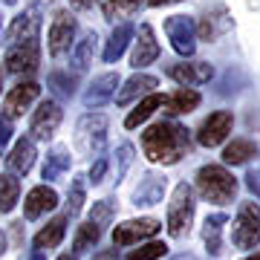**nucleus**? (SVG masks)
<instances>
[{
	"label": "nucleus",
	"instance_id": "29",
	"mask_svg": "<svg viewBox=\"0 0 260 260\" xmlns=\"http://www.w3.org/2000/svg\"><path fill=\"white\" fill-rule=\"evenodd\" d=\"M64 171H70V150L67 148H52L47 153V159H44V168H41V177L47 179V182H52V179L64 177Z\"/></svg>",
	"mask_w": 260,
	"mask_h": 260
},
{
	"label": "nucleus",
	"instance_id": "21",
	"mask_svg": "<svg viewBox=\"0 0 260 260\" xmlns=\"http://www.w3.org/2000/svg\"><path fill=\"white\" fill-rule=\"evenodd\" d=\"M133 38H136V26L130 23V20H124V23H119V26L110 32V38H107V44H104V52L102 58L107 61V64H116L121 55H124V49L133 44Z\"/></svg>",
	"mask_w": 260,
	"mask_h": 260
},
{
	"label": "nucleus",
	"instance_id": "14",
	"mask_svg": "<svg viewBox=\"0 0 260 260\" xmlns=\"http://www.w3.org/2000/svg\"><path fill=\"white\" fill-rule=\"evenodd\" d=\"M119 73H104L99 75V78H93L90 81V87L84 90L81 95V102L87 110H99V107H104V104H110L113 99H116V90H119Z\"/></svg>",
	"mask_w": 260,
	"mask_h": 260
},
{
	"label": "nucleus",
	"instance_id": "39",
	"mask_svg": "<svg viewBox=\"0 0 260 260\" xmlns=\"http://www.w3.org/2000/svg\"><path fill=\"white\" fill-rule=\"evenodd\" d=\"M12 133H15V130H12V119L0 113V153H3V150H6V145L12 142Z\"/></svg>",
	"mask_w": 260,
	"mask_h": 260
},
{
	"label": "nucleus",
	"instance_id": "42",
	"mask_svg": "<svg viewBox=\"0 0 260 260\" xmlns=\"http://www.w3.org/2000/svg\"><path fill=\"white\" fill-rule=\"evenodd\" d=\"M70 3H73L75 9H90L93 3H99V0H70Z\"/></svg>",
	"mask_w": 260,
	"mask_h": 260
},
{
	"label": "nucleus",
	"instance_id": "38",
	"mask_svg": "<svg viewBox=\"0 0 260 260\" xmlns=\"http://www.w3.org/2000/svg\"><path fill=\"white\" fill-rule=\"evenodd\" d=\"M107 168H110L107 156H95L93 168H90V174H87V182H93V185H102L104 177H107Z\"/></svg>",
	"mask_w": 260,
	"mask_h": 260
},
{
	"label": "nucleus",
	"instance_id": "30",
	"mask_svg": "<svg viewBox=\"0 0 260 260\" xmlns=\"http://www.w3.org/2000/svg\"><path fill=\"white\" fill-rule=\"evenodd\" d=\"M148 0H102V12L107 20H121V18H130L145 6Z\"/></svg>",
	"mask_w": 260,
	"mask_h": 260
},
{
	"label": "nucleus",
	"instance_id": "16",
	"mask_svg": "<svg viewBox=\"0 0 260 260\" xmlns=\"http://www.w3.org/2000/svg\"><path fill=\"white\" fill-rule=\"evenodd\" d=\"M6 70L15 75L20 73H35L38 64H41V44L38 41H26V44H18V47L6 49V58H3Z\"/></svg>",
	"mask_w": 260,
	"mask_h": 260
},
{
	"label": "nucleus",
	"instance_id": "3",
	"mask_svg": "<svg viewBox=\"0 0 260 260\" xmlns=\"http://www.w3.org/2000/svg\"><path fill=\"white\" fill-rule=\"evenodd\" d=\"M194 188L188 182H179L174 188V197H171V205H168V234L171 237H188L191 232V223H194Z\"/></svg>",
	"mask_w": 260,
	"mask_h": 260
},
{
	"label": "nucleus",
	"instance_id": "45",
	"mask_svg": "<svg viewBox=\"0 0 260 260\" xmlns=\"http://www.w3.org/2000/svg\"><path fill=\"white\" fill-rule=\"evenodd\" d=\"M3 251H6V234L0 232V254H3Z\"/></svg>",
	"mask_w": 260,
	"mask_h": 260
},
{
	"label": "nucleus",
	"instance_id": "35",
	"mask_svg": "<svg viewBox=\"0 0 260 260\" xmlns=\"http://www.w3.org/2000/svg\"><path fill=\"white\" fill-rule=\"evenodd\" d=\"M168 254V246L162 240H148V243H142L139 249H133L127 254V260H159V257H165Z\"/></svg>",
	"mask_w": 260,
	"mask_h": 260
},
{
	"label": "nucleus",
	"instance_id": "20",
	"mask_svg": "<svg viewBox=\"0 0 260 260\" xmlns=\"http://www.w3.org/2000/svg\"><path fill=\"white\" fill-rule=\"evenodd\" d=\"M35 142L29 139V136H20L15 145H12L9 156H6V165H9V174H15V177H20V174H29L32 171V165H35Z\"/></svg>",
	"mask_w": 260,
	"mask_h": 260
},
{
	"label": "nucleus",
	"instance_id": "32",
	"mask_svg": "<svg viewBox=\"0 0 260 260\" xmlns=\"http://www.w3.org/2000/svg\"><path fill=\"white\" fill-rule=\"evenodd\" d=\"M20 200V182L15 174H0V214H9Z\"/></svg>",
	"mask_w": 260,
	"mask_h": 260
},
{
	"label": "nucleus",
	"instance_id": "19",
	"mask_svg": "<svg viewBox=\"0 0 260 260\" xmlns=\"http://www.w3.org/2000/svg\"><path fill=\"white\" fill-rule=\"evenodd\" d=\"M156 87H159V78H156V75H148V73L130 75L127 81H124V87L116 93V104H119V107H127V104H133L136 99L142 102L145 95L156 93Z\"/></svg>",
	"mask_w": 260,
	"mask_h": 260
},
{
	"label": "nucleus",
	"instance_id": "50",
	"mask_svg": "<svg viewBox=\"0 0 260 260\" xmlns=\"http://www.w3.org/2000/svg\"><path fill=\"white\" fill-rule=\"evenodd\" d=\"M3 3H9V6H12V3H18V0H3Z\"/></svg>",
	"mask_w": 260,
	"mask_h": 260
},
{
	"label": "nucleus",
	"instance_id": "33",
	"mask_svg": "<svg viewBox=\"0 0 260 260\" xmlns=\"http://www.w3.org/2000/svg\"><path fill=\"white\" fill-rule=\"evenodd\" d=\"M84 200H87V177H75L70 185V197H67V220L81 214Z\"/></svg>",
	"mask_w": 260,
	"mask_h": 260
},
{
	"label": "nucleus",
	"instance_id": "8",
	"mask_svg": "<svg viewBox=\"0 0 260 260\" xmlns=\"http://www.w3.org/2000/svg\"><path fill=\"white\" fill-rule=\"evenodd\" d=\"M61 119H64V110L61 104L47 99V102L38 104V110L32 113V121H29V139L32 142H49L55 136V130L61 127Z\"/></svg>",
	"mask_w": 260,
	"mask_h": 260
},
{
	"label": "nucleus",
	"instance_id": "47",
	"mask_svg": "<svg viewBox=\"0 0 260 260\" xmlns=\"http://www.w3.org/2000/svg\"><path fill=\"white\" fill-rule=\"evenodd\" d=\"M58 260H75V254H58Z\"/></svg>",
	"mask_w": 260,
	"mask_h": 260
},
{
	"label": "nucleus",
	"instance_id": "37",
	"mask_svg": "<svg viewBox=\"0 0 260 260\" xmlns=\"http://www.w3.org/2000/svg\"><path fill=\"white\" fill-rule=\"evenodd\" d=\"M133 153H136V148H133L130 142H121L119 148H116V182H121L124 174L130 171V165H133Z\"/></svg>",
	"mask_w": 260,
	"mask_h": 260
},
{
	"label": "nucleus",
	"instance_id": "22",
	"mask_svg": "<svg viewBox=\"0 0 260 260\" xmlns=\"http://www.w3.org/2000/svg\"><path fill=\"white\" fill-rule=\"evenodd\" d=\"M55 205H58V194L52 191V188L35 185L26 194V200H23V217H26V220H38L41 214L52 211Z\"/></svg>",
	"mask_w": 260,
	"mask_h": 260
},
{
	"label": "nucleus",
	"instance_id": "43",
	"mask_svg": "<svg viewBox=\"0 0 260 260\" xmlns=\"http://www.w3.org/2000/svg\"><path fill=\"white\" fill-rule=\"evenodd\" d=\"M171 3H182V0H148V6H171Z\"/></svg>",
	"mask_w": 260,
	"mask_h": 260
},
{
	"label": "nucleus",
	"instance_id": "18",
	"mask_svg": "<svg viewBox=\"0 0 260 260\" xmlns=\"http://www.w3.org/2000/svg\"><path fill=\"white\" fill-rule=\"evenodd\" d=\"M165 188H168V179L156 171H148L142 182L136 185L133 191V205L136 208H150V205H159L162 203V197H165Z\"/></svg>",
	"mask_w": 260,
	"mask_h": 260
},
{
	"label": "nucleus",
	"instance_id": "4",
	"mask_svg": "<svg viewBox=\"0 0 260 260\" xmlns=\"http://www.w3.org/2000/svg\"><path fill=\"white\" fill-rule=\"evenodd\" d=\"M107 116L104 113H84L75 124V145L84 156H102L107 145Z\"/></svg>",
	"mask_w": 260,
	"mask_h": 260
},
{
	"label": "nucleus",
	"instance_id": "6",
	"mask_svg": "<svg viewBox=\"0 0 260 260\" xmlns=\"http://www.w3.org/2000/svg\"><path fill=\"white\" fill-rule=\"evenodd\" d=\"M75 35H78V20H75L73 12H55V18L49 23V32H47V44H49V55L52 58H61L67 52H73L75 47Z\"/></svg>",
	"mask_w": 260,
	"mask_h": 260
},
{
	"label": "nucleus",
	"instance_id": "17",
	"mask_svg": "<svg viewBox=\"0 0 260 260\" xmlns=\"http://www.w3.org/2000/svg\"><path fill=\"white\" fill-rule=\"evenodd\" d=\"M234 26L232 15H229V9L225 6H214V9H208L200 18V23H197V41H205V44H214L220 35H225L229 29Z\"/></svg>",
	"mask_w": 260,
	"mask_h": 260
},
{
	"label": "nucleus",
	"instance_id": "46",
	"mask_svg": "<svg viewBox=\"0 0 260 260\" xmlns=\"http://www.w3.org/2000/svg\"><path fill=\"white\" fill-rule=\"evenodd\" d=\"M174 260H197V257H194V254H177Z\"/></svg>",
	"mask_w": 260,
	"mask_h": 260
},
{
	"label": "nucleus",
	"instance_id": "23",
	"mask_svg": "<svg viewBox=\"0 0 260 260\" xmlns=\"http://www.w3.org/2000/svg\"><path fill=\"white\" fill-rule=\"evenodd\" d=\"M200 102H203V95L197 93V90L179 87V90H174L171 95H165L162 110H165L168 116H185V113H194L197 107H200Z\"/></svg>",
	"mask_w": 260,
	"mask_h": 260
},
{
	"label": "nucleus",
	"instance_id": "44",
	"mask_svg": "<svg viewBox=\"0 0 260 260\" xmlns=\"http://www.w3.org/2000/svg\"><path fill=\"white\" fill-rule=\"evenodd\" d=\"M29 260H47V257H44V251H32V254H29Z\"/></svg>",
	"mask_w": 260,
	"mask_h": 260
},
{
	"label": "nucleus",
	"instance_id": "1",
	"mask_svg": "<svg viewBox=\"0 0 260 260\" xmlns=\"http://www.w3.org/2000/svg\"><path fill=\"white\" fill-rule=\"evenodd\" d=\"M142 150L153 165H177L194 150L191 130L174 119H162L142 133Z\"/></svg>",
	"mask_w": 260,
	"mask_h": 260
},
{
	"label": "nucleus",
	"instance_id": "31",
	"mask_svg": "<svg viewBox=\"0 0 260 260\" xmlns=\"http://www.w3.org/2000/svg\"><path fill=\"white\" fill-rule=\"evenodd\" d=\"M102 240V229L93 225L90 220H84L78 229H75V237H73V254H84V251H90L95 243Z\"/></svg>",
	"mask_w": 260,
	"mask_h": 260
},
{
	"label": "nucleus",
	"instance_id": "26",
	"mask_svg": "<svg viewBox=\"0 0 260 260\" xmlns=\"http://www.w3.org/2000/svg\"><path fill=\"white\" fill-rule=\"evenodd\" d=\"M162 102H165V95H162V93L145 95V99H142V102L127 113V119H124V127H127V130H136L139 124H145V121H148L150 116H153V113L162 107Z\"/></svg>",
	"mask_w": 260,
	"mask_h": 260
},
{
	"label": "nucleus",
	"instance_id": "24",
	"mask_svg": "<svg viewBox=\"0 0 260 260\" xmlns=\"http://www.w3.org/2000/svg\"><path fill=\"white\" fill-rule=\"evenodd\" d=\"M225 223H229V217L225 214H208L205 217V223H203V243H205V249H208V254L211 257H217L220 251H223V229Z\"/></svg>",
	"mask_w": 260,
	"mask_h": 260
},
{
	"label": "nucleus",
	"instance_id": "28",
	"mask_svg": "<svg viewBox=\"0 0 260 260\" xmlns=\"http://www.w3.org/2000/svg\"><path fill=\"white\" fill-rule=\"evenodd\" d=\"M251 156H257V142L251 139H232L223 148V165H246Z\"/></svg>",
	"mask_w": 260,
	"mask_h": 260
},
{
	"label": "nucleus",
	"instance_id": "15",
	"mask_svg": "<svg viewBox=\"0 0 260 260\" xmlns=\"http://www.w3.org/2000/svg\"><path fill=\"white\" fill-rule=\"evenodd\" d=\"M38 99H41V84H38V81H20V84H15L9 93H6L3 116L18 119V116H23V113H26Z\"/></svg>",
	"mask_w": 260,
	"mask_h": 260
},
{
	"label": "nucleus",
	"instance_id": "7",
	"mask_svg": "<svg viewBox=\"0 0 260 260\" xmlns=\"http://www.w3.org/2000/svg\"><path fill=\"white\" fill-rule=\"evenodd\" d=\"M165 35L171 41L174 52L182 58H194L197 52V23L188 15H171L165 20Z\"/></svg>",
	"mask_w": 260,
	"mask_h": 260
},
{
	"label": "nucleus",
	"instance_id": "25",
	"mask_svg": "<svg viewBox=\"0 0 260 260\" xmlns=\"http://www.w3.org/2000/svg\"><path fill=\"white\" fill-rule=\"evenodd\" d=\"M95 49H99V35H95V32H87L81 41H75L73 52H70V64H73V73H75V75L84 73L87 67L93 64Z\"/></svg>",
	"mask_w": 260,
	"mask_h": 260
},
{
	"label": "nucleus",
	"instance_id": "10",
	"mask_svg": "<svg viewBox=\"0 0 260 260\" xmlns=\"http://www.w3.org/2000/svg\"><path fill=\"white\" fill-rule=\"evenodd\" d=\"M232 124H234L232 110H217V113H211V116H208V119L200 124V130H197V142H200L203 148H217V145H223V142L229 139Z\"/></svg>",
	"mask_w": 260,
	"mask_h": 260
},
{
	"label": "nucleus",
	"instance_id": "11",
	"mask_svg": "<svg viewBox=\"0 0 260 260\" xmlns=\"http://www.w3.org/2000/svg\"><path fill=\"white\" fill-rule=\"evenodd\" d=\"M38 29H41V9L38 6H29V9H23L9 23L3 44L9 49V47H18V44H26V41H38Z\"/></svg>",
	"mask_w": 260,
	"mask_h": 260
},
{
	"label": "nucleus",
	"instance_id": "5",
	"mask_svg": "<svg viewBox=\"0 0 260 260\" xmlns=\"http://www.w3.org/2000/svg\"><path fill=\"white\" fill-rule=\"evenodd\" d=\"M232 243L246 251L260 243V205L257 203H240L237 217L232 223Z\"/></svg>",
	"mask_w": 260,
	"mask_h": 260
},
{
	"label": "nucleus",
	"instance_id": "34",
	"mask_svg": "<svg viewBox=\"0 0 260 260\" xmlns=\"http://www.w3.org/2000/svg\"><path fill=\"white\" fill-rule=\"evenodd\" d=\"M113 217H116V203L113 200H99V203H93V208H90V223L99 225V229H107V225L113 223Z\"/></svg>",
	"mask_w": 260,
	"mask_h": 260
},
{
	"label": "nucleus",
	"instance_id": "27",
	"mask_svg": "<svg viewBox=\"0 0 260 260\" xmlns=\"http://www.w3.org/2000/svg\"><path fill=\"white\" fill-rule=\"evenodd\" d=\"M64 232H67V214H61V217H55V220H49L41 232L35 234V251H44V249H55V246H61V240H64Z\"/></svg>",
	"mask_w": 260,
	"mask_h": 260
},
{
	"label": "nucleus",
	"instance_id": "41",
	"mask_svg": "<svg viewBox=\"0 0 260 260\" xmlns=\"http://www.w3.org/2000/svg\"><path fill=\"white\" fill-rule=\"evenodd\" d=\"M90 260H119V254H116V249H102V251H95Z\"/></svg>",
	"mask_w": 260,
	"mask_h": 260
},
{
	"label": "nucleus",
	"instance_id": "36",
	"mask_svg": "<svg viewBox=\"0 0 260 260\" xmlns=\"http://www.w3.org/2000/svg\"><path fill=\"white\" fill-rule=\"evenodd\" d=\"M49 87H52L61 99H73L75 95V75H70V70H67V73H52L49 75Z\"/></svg>",
	"mask_w": 260,
	"mask_h": 260
},
{
	"label": "nucleus",
	"instance_id": "49",
	"mask_svg": "<svg viewBox=\"0 0 260 260\" xmlns=\"http://www.w3.org/2000/svg\"><path fill=\"white\" fill-rule=\"evenodd\" d=\"M0 90H3V73H0Z\"/></svg>",
	"mask_w": 260,
	"mask_h": 260
},
{
	"label": "nucleus",
	"instance_id": "9",
	"mask_svg": "<svg viewBox=\"0 0 260 260\" xmlns=\"http://www.w3.org/2000/svg\"><path fill=\"white\" fill-rule=\"evenodd\" d=\"M162 223L153 217H139V220H127L113 229V246H136V243H148L156 237Z\"/></svg>",
	"mask_w": 260,
	"mask_h": 260
},
{
	"label": "nucleus",
	"instance_id": "48",
	"mask_svg": "<svg viewBox=\"0 0 260 260\" xmlns=\"http://www.w3.org/2000/svg\"><path fill=\"white\" fill-rule=\"evenodd\" d=\"M243 260H260V251L257 254H249V257H243Z\"/></svg>",
	"mask_w": 260,
	"mask_h": 260
},
{
	"label": "nucleus",
	"instance_id": "13",
	"mask_svg": "<svg viewBox=\"0 0 260 260\" xmlns=\"http://www.w3.org/2000/svg\"><path fill=\"white\" fill-rule=\"evenodd\" d=\"M159 58V41L150 23H142L133 38V52H130V67L133 70H145Z\"/></svg>",
	"mask_w": 260,
	"mask_h": 260
},
{
	"label": "nucleus",
	"instance_id": "2",
	"mask_svg": "<svg viewBox=\"0 0 260 260\" xmlns=\"http://www.w3.org/2000/svg\"><path fill=\"white\" fill-rule=\"evenodd\" d=\"M237 177L225 165H203L197 171V191L214 205H229L237 197Z\"/></svg>",
	"mask_w": 260,
	"mask_h": 260
},
{
	"label": "nucleus",
	"instance_id": "40",
	"mask_svg": "<svg viewBox=\"0 0 260 260\" xmlns=\"http://www.w3.org/2000/svg\"><path fill=\"white\" fill-rule=\"evenodd\" d=\"M246 188L251 191L254 200H260V165L257 168H249V174H246Z\"/></svg>",
	"mask_w": 260,
	"mask_h": 260
},
{
	"label": "nucleus",
	"instance_id": "12",
	"mask_svg": "<svg viewBox=\"0 0 260 260\" xmlns=\"http://www.w3.org/2000/svg\"><path fill=\"white\" fill-rule=\"evenodd\" d=\"M168 78H174V81L179 84V87H203V84H208L214 78V67L208 64V61H179V64H171L165 70Z\"/></svg>",
	"mask_w": 260,
	"mask_h": 260
}]
</instances>
